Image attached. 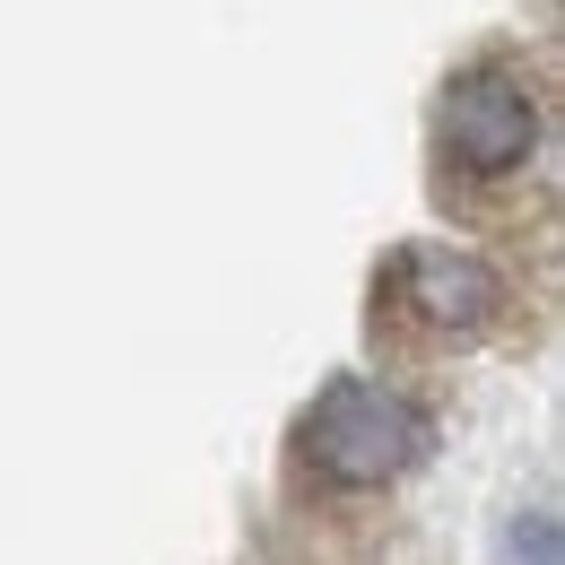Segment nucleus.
Segmentation results:
<instances>
[{"mask_svg": "<svg viewBox=\"0 0 565 565\" xmlns=\"http://www.w3.org/2000/svg\"><path fill=\"white\" fill-rule=\"evenodd\" d=\"M401 305L435 331H479V322H495L504 287L479 253H401Z\"/></svg>", "mask_w": 565, "mask_h": 565, "instance_id": "7ed1b4c3", "label": "nucleus"}, {"mask_svg": "<svg viewBox=\"0 0 565 565\" xmlns=\"http://www.w3.org/2000/svg\"><path fill=\"white\" fill-rule=\"evenodd\" d=\"M409 452H418V418L383 383H356V374H340L305 418V461L331 488H383V479H401Z\"/></svg>", "mask_w": 565, "mask_h": 565, "instance_id": "f257e3e1", "label": "nucleus"}, {"mask_svg": "<svg viewBox=\"0 0 565 565\" xmlns=\"http://www.w3.org/2000/svg\"><path fill=\"white\" fill-rule=\"evenodd\" d=\"M531 148H540V96H531L522 71L470 62V71L444 87V157H452L461 174H479V183L522 174Z\"/></svg>", "mask_w": 565, "mask_h": 565, "instance_id": "f03ea898", "label": "nucleus"}, {"mask_svg": "<svg viewBox=\"0 0 565 565\" xmlns=\"http://www.w3.org/2000/svg\"><path fill=\"white\" fill-rule=\"evenodd\" d=\"M513 557H531V565H557V531H548V522H522V531H513Z\"/></svg>", "mask_w": 565, "mask_h": 565, "instance_id": "20e7f679", "label": "nucleus"}]
</instances>
